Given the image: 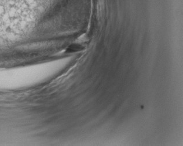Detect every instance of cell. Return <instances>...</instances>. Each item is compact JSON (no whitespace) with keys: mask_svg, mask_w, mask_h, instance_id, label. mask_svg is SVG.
Segmentation results:
<instances>
[{"mask_svg":"<svg viewBox=\"0 0 183 146\" xmlns=\"http://www.w3.org/2000/svg\"><path fill=\"white\" fill-rule=\"evenodd\" d=\"M83 49V47L82 45L78 44H74L69 46V48L67 49V52H78Z\"/></svg>","mask_w":183,"mask_h":146,"instance_id":"cell-1","label":"cell"}]
</instances>
